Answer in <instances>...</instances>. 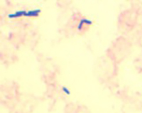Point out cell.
Returning a JSON list of instances; mask_svg holds the SVG:
<instances>
[{"mask_svg": "<svg viewBox=\"0 0 142 113\" xmlns=\"http://www.w3.org/2000/svg\"><path fill=\"white\" fill-rule=\"evenodd\" d=\"M62 90H63V91L66 95H70V90H69L66 87H62Z\"/></svg>", "mask_w": 142, "mask_h": 113, "instance_id": "obj_2", "label": "cell"}, {"mask_svg": "<svg viewBox=\"0 0 142 113\" xmlns=\"http://www.w3.org/2000/svg\"><path fill=\"white\" fill-rule=\"evenodd\" d=\"M39 12H41L40 9L37 10H32V11H29L25 12L24 17H38Z\"/></svg>", "mask_w": 142, "mask_h": 113, "instance_id": "obj_1", "label": "cell"}]
</instances>
